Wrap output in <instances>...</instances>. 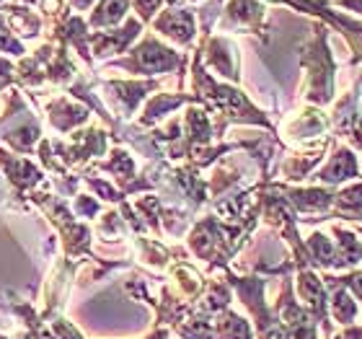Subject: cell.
Returning a JSON list of instances; mask_svg holds the SVG:
<instances>
[{
  "label": "cell",
  "instance_id": "cell-1",
  "mask_svg": "<svg viewBox=\"0 0 362 339\" xmlns=\"http://www.w3.org/2000/svg\"><path fill=\"white\" fill-rule=\"evenodd\" d=\"M106 70H124L132 76H160V73H174V70L187 68V57L174 52L171 47L156 39V34H145L143 42L135 45L127 52V57L104 62Z\"/></svg>",
  "mask_w": 362,
  "mask_h": 339
},
{
  "label": "cell",
  "instance_id": "cell-2",
  "mask_svg": "<svg viewBox=\"0 0 362 339\" xmlns=\"http://www.w3.org/2000/svg\"><path fill=\"white\" fill-rule=\"evenodd\" d=\"M98 88L104 91V106L109 114L124 122L137 112L151 91L158 88V81H98Z\"/></svg>",
  "mask_w": 362,
  "mask_h": 339
},
{
  "label": "cell",
  "instance_id": "cell-3",
  "mask_svg": "<svg viewBox=\"0 0 362 339\" xmlns=\"http://www.w3.org/2000/svg\"><path fill=\"white\" fill-rule=\"evenodd\" d=\"M0 173L6 176V181L11 184L13 195L18 200H26L31 189L42 187L47 181V171L39 163L29 159V156H18V153H11L0 145Z\"/></svg>",
  "mask_w": 362,
  "mask_h": 339
},
{
  "label": "cell",
  "instance_id": "cell-4",
  "mask_svg": "<svg viewBox=\"0 0 362 339\" xmlns=\"http://www.w3.org/2000/svg\"><path fill=\"white\" fill-rule=\"evenodd\" d=\"M140 31H143V21L137 16L124 18V23L117 29L90 31V57H93V62H109L114 54L127 52L129 45L140 37Z\"/></svg>",
  "mask_w": 362,
  "mask_h": 339
},
{
  "label": "cell",
  "instance_id": "cell-5",
  "mask_svg": "<svg viewBox=\"0 0 362 339\" xmlns=\"http://www.w3.org/2000/svg\"><path fill=\"white\" fill-rule=\"evenodd\" d=\"M42 109H45V114H47L49 127H52L54 132H60V135H70V132L81 130V125H86V122L90 120V114H93L88 106L76 101V98H70L68 93H60V96L45 101Z\"/></svg>",
  "mask_w": 362,
  "mask_h": 339
},
{
  "label": "cell",
  "instance_id": "cell-6",
  "mask_svg": "<svg viewBox=\"0 0 362 339\" xmlns=\"http://www.w3.org/2000/svg\"><path fill=\"white\" fill-rule=\"evenodd\" d=\"M153 31L160 34V37L171 39L179 47H192V42L197 37L194 11H189V8H168V11H160L153 18Z\"/></svg>",
  "mask_w": 362,
  "mask_h": 339
},
{
  "label": "cell",
  "instance_id": "cell-7",
  "mask_svg": "<svg viewBox=\"0 0 362 339\" xmlns=\"http://www.w3.org/2000/svg\"><path fill=\"white\" fill-rule=\"evenodd\" d=\"M264 3H259V0H228L226 13L220 18V29L262 34V29H264Z\"/></svg>",
  "mask_w": 362,
  "mask_h": 339
},
{
  "label": "cell",
  "instance_id": "cell-8",
  "mask_svg": "<svg viewBox=\"0 0 362 339\" xmlns=\"http://www.w3.org/2000/svg\"><path fill=\"white\" fill-rule=\"evenodd\" d=\"M199 54H202L207 65L212 70H218L220 76L228 78V81H238V52H235V45L228 37H202V45H199Z\"/></svg>",
  "mask_w": 362,
  "mask_h": 339
},
{
  "label": "cell",
  "instance_id": "cell-9",
  "mask_svg": "<svg viewBox=\"0 0 362 339\" xmlns=\"http://www.w3.org/2000/svg\"><path fill=\"white\" fill-rule=\"evenodd\" d=\"M0 13L6 18L8 29L13 31L21 42L39 39V34H45V21H42V16L37 11H31V6H23V3H3Z\"/></svg>",
  "mask_w": 362,
  "mask_h": 339
},
{
  "label": "cell",
  "instance_id": "cell-10",
  "mask_svg": "<svg viewBox=\"0 0 362 339\" xmlns=\"http://www.w3.org/2000/svg\"><path fill=\"white\" fill-rule=\"evenodd\" d=\"M129 13V0H98L90 16L86 18L90 31H106L117 29Z\"/></svg>",
  "mask_w": 362,
  "mask_h": 339
},
{
  "label": "cell",
  "instance_id": "cell-11",
  "mask_svg": "<svg viewBox=\"0 0 362 339\" xmlns=\"http://www.w3.org/2000/svg\"><path fill=\"white\" fill-rule=\"evenodd\" d=\"M187 101H197V96H184V93H156L148 98V104L143 106L140 114V127H156L166 114H171L176 106L187 104Z\"/></svg>",
  "mask_w": 362,
  "mask_h": 339
},
{
  "label": "cell",
  "instance_id": "cell-12",
  "mask_svg": "<svg viewBox=\"0 0 362 339\" xmlns=\"http://www.w3.org/2000/svg\"><path fill=\"white\" fill-rule=\"evenodd\" d=\"M212 326H215V339H254L249 321L228 309L220 311L218 321H212Z\"/></svg>",
  "mask_w": 362,
  "mask_h": 339
},
{
  "label": "cell",
  "instance_id": "cell-13",
  "mask_svg": "<svg viewBox=\"0 0 362 339\" xmlns=\"http://www.w3.org/2000/svg\"><path fill=\"white\" fill-rule=\"evenodd\" d=\"M0 52H8V54H13V57H26V45H23L21 39L16 37L13 31L8 29V23L6 18H3V13H0Z\"/></svg>",
  "mask_w": 362,
  "mask_h": 339
},
{
  "label": "cell",
  "instance_id": "cell-14",
  "mask_svg": "<svg viewBox=\"0 0 362 339\" xmlns=\"http://www.w3.org/2000/svg\"><path fill=\"white\" fill-rule=\"evenodd\" d=\"M73 210H76L78 218L93 220V218H98V212H101V202H98L93 195H76Z\"/></svg>",
  "mask_w": 362,
  "mask_h": 339
},
{
  "label": "cell",
  "instance_id": "cell-15",
  "mask_svg": "<svg viewBox=\"0 0 362 339\" xmlns=\"http://www.w3.org/2000/svg\"><path fill=\"white\" fill-rule=\"evenodd\" d=\"M129 6L135 8V13L140 21L151 23L153 18H156V13L160 11V6H163V0H129Z\"/></svg>",
  "mask_w": 362,
  "mask_h": 339
},
{
  "label": "cell",
  "instance_id": "cell-16",
  "mask_svg": "<svg viewBox=\"0 0 362 339\" xmlns=\"http://www.w3.org/2000/svg\"><path fill=\"white\" fill-rule=\"evenodd\" d=\"M11 84H16V65L6 57H0V91H6Z\"/></svg>",
  "mask_w": 362,
  "mask_h": 339
},
{
  "label": "cell",
  "instance_id": "cell-17",
  "mask_svg": "<svg viewBox=\"0 0 362 339\" xmlns=\"http://www.w3.org/2000/svg\"><path fill=\"white\" fill-rule=\"evenodd\" d=\"M11 197H16V195H13V189H11V184L6 181V176L0 173V207H3V205H6L8 200H11ZM18 202H21V200H18ZM21 205H23V202H21Z\"/></svg>",
  "mask_w": 362,
  "mask_h": 339
},
{
  "label": "cell",
  "instance_id": "cell-18",
  "mask_svg": "<svg viewBox=\"0 0 362 339\" xmlns=\"http://www.w3.org/2000/svg\"><path fill=\"white\" fill-rule=\"evenodd\" d=\"M65 3L70 6V11H88L96 0H65Z\"/></svg>",
  "mask_w": 362,
  "mask_h": 339
},
{
  "label": "cell",
  "instance_id": "cell-19",
  "mask_svg": "<svg viewBox=\"0 0 362 339\" xmlns=\"http://www.w3.org/2000/svg\"><path fill=\"white\" fill-rule=\"evenodd\" d=\"M341 6H349V8H357L362 13V0H341Z\"/></svg>",
  "mask_w": 362,
  "mask_h": 339
},
{
  "label": "cell",
  "instance_id": "cell-20",
  "mask_svg": "<svg viewBox=\"0 0 362 339\" xmlns=\"http://www.w3.org/2000/svg\"><path fill=\"white\" fill-rule=\"evenodd\" d=\"M3 3H11V0H0V6H3Z\"/></svg>",
  "mask_w": 362,
  "mask_h": 339
},
{
  "label": "cell",
  "instance_id": "cell-21",
  "mask_svg": "<svg viewBox=\"0 0 362 339\" xmlns=\"http://www.w3.org/2000/svg\"><path fill=\"white\" fill-rule=\"evenodd\" d=\"M192 3H197V0H192Z\"/></svg>",
  "mask_w": 362,
  "mask_h": 339
},
{
  "label": "cell",
  "instance_id": "cell-22",
  "mask_svg": "<svg viewBox=\"0 0 362 339\" xmlns=\"http://www.w3.org/2000/svg\"><path fill=\"white\" fill-rule=\"evenodd\" d=\"M0 339H6V337H0Z\"/></svg>",
  "mask_w": 362,
  "mask_h": 339
}]
</instances>
